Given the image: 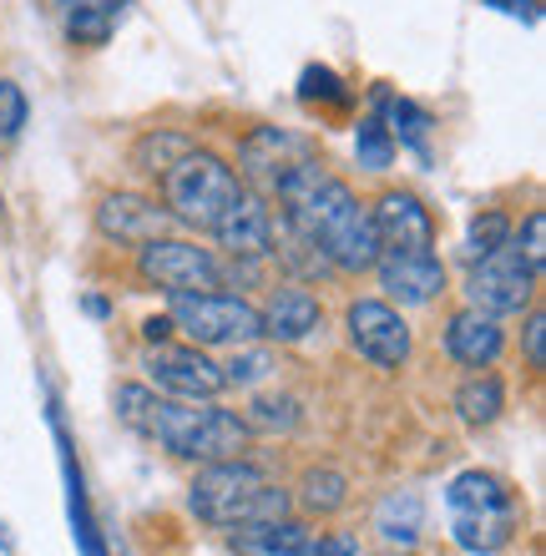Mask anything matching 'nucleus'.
<instances>
[{"instance_id":"473e14b6","label":"nucleus","mask_w":546,"mask_h":556,"mask_svg":"<svg viewBox=\"0 0 546 556\" xmlns=\"http://www.w3.org/2000/svg\"><path fill=\"white\" fill-rule=\"evenodd\" d=\"M521 344H526V365H532V369H546V314H542V308H532V314H526Z\"/></svg>"},{"instance_id":"f03ea898","label":"nucleus","mask_w":546,"mask_h":556,"mask_svg":"<svg viewBox=\"0 0 546 556\" xmlns=\"http://www.w3.org/2000/svg\"><path fill=\"white\" fill-rule=\"evenodd\" d=\"M148 440L192 466H213V460H233L249 451V420L233 410H218L213 400H157L148 420Z\"/></svg>"},{"instance_id":"c756f323","label":"nucleus","mask_w":546,"mask_h":556,"mask_svg":"<svg viewBox=\"0 0 546 556\" xmlns=\"http://www.w3.org/2000/svg\"><path fill=\"white\" fill-rule=\"evenodd\" d=\"M117 420L127 425V430H137V435H148V420H152V405H157V390H148V384H117Z\"/></svg>"},{"instance_id":"2eb2a0df","label":"nucleus","mask_w":546,"mask_h":556,"mask_svg":"<svg viewBox=\"0 0 546 556\" xmlns=\"http://www.w3.org/2000/svg\"><path fill=\"white\" fill-rule=\"evenodd\" d=\"M238 157H243V167H249L264 188H274L294 162L309 157V147L299 142L294 132H279V127H253V132L238 142Z\"/></svg>"},{"instance_id":"c9c22d12","label":"nucleus","mask_w":546,"mask_h":556,"mask_svg":"<svg viewBox=\"0 0 546 556\" xmlns=\"http://www.w3.org/2000/svg\"><path fill=\"white\" fill-rule=\"evenodd\" d=\"M486 5H496V11H506V15H517V21H536V0H486Z\"/></svg>"},{"instance_id":"e433bc0d","label":"nucleus","mask_w":546,"mask_h":556,"mask_svg":"<svg viewBox=\"0 0 546 556\" xmlns=\"http://www.w3.org/2000/svg\"><path fill=\"white\" fill-rule=\"evenodd\" d=\"M142 339H148V344H163V339H173V319H167V314L148 319V324H142Z\"/></svg>"},{"instance_id":"aec40b11","label":"nucleus","mask_w":546,"mask_h":556,"mask_svg":"<svg viewBox=\"0 0 546 556\" xmlns=\"http://www.w3.org/2000/svg\"><path fill=\"white\" fill-rule=\"evenodd\" d=\"M521 527V511H491V516H450V536L460 552L471 556H496L511 546Z\"/></svg>"},{"instance_id":"393cba45","label":"nucleus","mask_w":546,"mask_h":556,"mask_svg":"<svg viewBox=\"0 0 546 556\" xmlns=\"http://www.w3.org/2000/svg\"><path fill=\"white\" fill-rule=\"evenodd\" d=\"M355 162L365 173H390V162H395V137H390L384 117L355 122Z\"/></svg>"},{"instance_id":"4c0bfd02","label":"nucleus","mask_w":546,"mask_h":556,"mask_svg":"<svg viewBox=\"0 0 546 556\" xmlns=\"http://www.w3.org/2000/svg\"><path fill=\"white\" fill-rule=\"evenodd\" d=\"M0 546H11V536H5V521H0Z\"/></svg>"},{"instance_id":"f3484780","label":"nucleus","mask_w":546,"mask_h":556,"mask_svg":"<svg viewBox=\"0 0 546 556\" xmlns=\"http://www.w3.org/2000/svg\"><path fill=\"white\" fill-rule=\"evenodd\" d=\"M51 430H56V451H61V476H66V516H72V536H76V552L81 556H106L102 536H97V521H91V506H87V481H81V466H76V451L61 420L51 415Z\"/></svg>"},{"instance_id":"9d476101","label":"nucleus","mask_w":546,"mask_h":556,"mask_svg":"<svg viewBox=\"0 0 546 556\" xmlns=\"http://www.w3.org/2000/svg\"><path fill=\"white\" fill-rule=\"evenodd\" d=\"M369 223H374V238H380V253L384 249H435V218L405 188L380 192V203L369 207Z\"/></svg>"},{"instance_id":"cd10ccee","label":"nucleus","mask_w":546,"mask_h":556,"mask_svg":"<svg viewBox=\"0 0 546 556\" xmlns=\"http://www.w3.org/2000/svg\"><path fill=\"white\" fill-rule=\"evenodd\" d=\"M299 102L304 106L325 102V106H334V112H344V106H355V91L344 87L329 66H304V76H299Z\"/></svg>"},{"instance_id":"a211bd4d","label":"nucleus","mask_w":546,"mask_h":556,"mask_svg":"<svg viewBox=\"0 0 546 556\" xmlns=\"http://www.w3.org/2000/svg\"><path fill=\"white\" fill-rule=\"evenodd\" d=\"M314 531L294 516H274V521H249V527H233L228 546L233 556H304Z\"/></svg>"},{"instance_id":"f704fd0d","label":"nucleus","mask_w":546,"mask_h":556,"mask_svg":"<svg viewBox=\"0 0 546 556\" xmlns=\"http://www.w3.org/2000/svg\"><path fill=\"white\" fill-rule=\"evenodd\" d=\"M253 425H294V405L289 400H253V415H249V430Z\"/></svg>"},{"instance_id":"4be33fe9","label":"nucleus","mask_w":546,"mask_h":556,"mask_svg":"<svg viewBox=\"0 0 546 556\" xmlns=\"http://www.w3.org/2000/svg\"><path fill=\"white\" fill-rule=\"evenodd\" d=\"M192 137L188 132H173V127H152V132H142L132 142V167L142 177H163L173 162H182L192 152Z\"/></svg>"},{"instance_id":"9b49d317","label":"nucleus","mask_w":546,"mask_h":556,"mask_svg":"<svg viewBox=\"0 0 546 556\" xmlns=\"http://www.w3.org/2000/svg\"><path fill=\"white\" fill-rule=\"evenodd\" d=\"M167 223H173V213L157 198H142V192H106L97 203V228L122 249H137V243L167 233Z\"/></svg>"},{"instance_id":"a878e982","label":"nucleus","mask_w":546,"mask_h":556,"mask_svg":"<svg viewBox=\"0 0 546 556\" xmlns=\"http://www.w3.org/2000/svg\"><path fill=\"white\" fill-rule=\"evenodd\" d=\"M384 112H390V137H395V147H415V152H426V137H430V112L426 106H415V102H405V97H390L384 102Z\"/></svg>"},{"instance_id":"dca6fc26","label":"nucleus","mask_w":546,"mask_h":556,"mask_svg":"<svg viewBox=\"0 0 546 556\" xmlns=\"http://www.w3.org/2000/svg\"><path fill=\"white\" fill-rule=\"evenodd\" d=\"M56 15H61L66 41L97 51V46H106L112 41V30L122 26L127 0H56Z\"/></svg>"},{"instance_id":"6e6552de","label":"nucleus","mask_w":546,"mask_h":556,"mask_svg":"<svg viewBox=\"0 0 546 556\" xmlns=\"http://www.w3.org/2000/svg\"><path fill=\"white\" fill-rule=\"evenodd\" d=\"M344 329H350V344H355L359 359L380 369H399L410 359V324L395 304L384 299H355L344 308Z\"/></svg>"},{"instance_id":"4468645a","label":"nucleus","mask_w":546,"mask_h":556,"mask_svg":"<svg viewBox=\"0 0 546 556\" xmlns=\"http://www.w3.org/2000/svg\"><path fill=\"white\" fill-rule=\"evenodd\" d=\"M258 314H264V339H274V344H304L325 324V304L309 289H274L268 308H258Z\"/></svg>"},{"instance_id":"423d86ee","label":"nucleus","mask_w":546,"mask_h":556,"mask_svg":"<svg viewBox=\"0 0 546 556\" xmlns=\"http://www.w3.org/2000/svg\"><path fill=\"white\" fill-rule=\"evenodd\" d=\"M536 278H542V274H536V268L521 258L517 243L506 238L501 249H491L486 258H475L466 293H471V308H481V314H491V319H506V314L532 308Z\"/></svg>"},{"instance_id":"f257e3e1","label":"nucleus","mask_w":546,"mask_h":556,"mask_svg":"<svg viewBox=\"0 0 546 556\" xmlns=\"http://www.w3.org/2000/svg\"><path fill=\"white\" fill-rule=\"evenodd\" d=\"M294 496L283 491L279 481H268L264 470L233 455V460H213V466L198 470V481L188 491V511L207 527H249V521H274V516H289Z\"/></svg>"},{"instance_id":"6ab92c4d","label":"nucleus","mask_w":546,"mask_h":556,"mask_svg":"<svg viewBox=\"0 0 546 556\" xmlns=\"http://www.w3.org/2000/svg\"><path fill=\"white\" fill-rule=\"evenodd\" d=\"M445 506L450 516H491V511H521L511 485L491 470H460L456 481L445 485Z\"/></svg>"},{"instance_id":"c85d7f7f","label":"nucleus","mask_w":546,"mask_h":556,"mask_svg":"<svg viewBox=\"0 0 546 556\" xmlns=\"http://www.w3.org/2000/svg\"><path fill=\"white\" fill-rule=\"evenodd\" d=\"M506 238H511V218H506L501 207H486V213H475L471 218V238H466V253L475 258H486L491 249H501Z\"/></svg>"},{"instance_id":"1a4fd4ad","label":"nucleus","mask_w":546,"mask_h":556,"mask_svg":"<svg viewBox=\"0 0 546 556\" xmlns=\"http://www.w3.org/2000/svg\"><path fill=\"white\" fill-rule=\"evenodd\" d=\"M374 274H380V289L390 293V299H399V304H435L445 293V264L435 249H384L380 258H374Z\"/></svg>"},{"instance_id":"5701e85b","label":"nucleus","mask_w":546,"mask_h":556,"mask_svg":"<svg viewBox=\"0 0 546 556\" xmlns=\"http://www.w3.org/2000/svg\"><path fill=\"white\" fill-rule=\"evenodd\" d=\"M350 501V481H344V470L334 466H314L309 476H304V485H299V506L309 516H334Z\"/></svg>"},{"instance_id":"ddd939ff","label":"nucleus","mask_w":546,"mask_h":556,"mask_svg":"<svg viewBox=\"0 0 546 556\" xmlns=\"http://www.w3.org/2000/svg\"><path fill=\"white\" fill-rule=\"evenodd\" d=\"M445 354L460 369H491L506 354V329L501 319H491L481 308H460L445 319Z\"/></svg>"},{"instance_id":"2f4dec72","label":"nucleus","mask_w":546,"mask_h":556,"mask_svg":"<svg viewBox=\"0 0 546 556\" xmlns=\"http://www.w3.org/2000/svg\"><path fill=\"white\" fill-rule=\"evenodd\" d=\"M511 243H517L521 258L542 274V268H546V213H542V207H532V213L521 218V228H517V238H511Z\"/></svg>"},{"instance_id":"b1692460","label":"nucleus","mask_w":546,"mask_h":556,"mask_svg":"<svg viewBox=\"0 0 546 556\" xmlns=\"http://www.w3.org/2000/svg\"><path fill=\"white\" fill-rule=\"evenodd\" d=\"M374 531H380L390 546H415V531H420V501H415L410 491L384 496L380 511H374Z\"/></svg>"},{"instance_id":"f8f14e48","label":"nucleus","mask_w":546,"mask_h":556,"mask_svg":"<svg viewBox=\"0 0 546 556\" xmlns=\"http://www.w3.org/2000/svg\"><path fill=\"white\" fill-rule=\"evenodd\" d=\"M213 238L223 243L228 258H268L274 253V213L264 198L238 192L233 203L223 207V218L213 223Z\"/></svg>"},{"instance_id":"0eeeda50","label":"nucleus","mask_w":546,"mask_h":556,"mask_svg":"<svg viewBox=\"0 0 546 556\" xmlns=\"http://www.w3.org/2000/svg\"><path fill=\"white\" fill-rule=\"evenodd\" d=\"M142 365H148L152 390L167 400H218L228 390L223 384V365H213L207 350H198V344H173V339L148 344Z\"/></svg>"},{"instance_id":"72a5a7b5","label":"nucleus","mask_w":546,"mask_h":556,"mask_svg":"<svg viewBox=\"0 0 546 556\" xmlns=\"http://www.w3.org/2000/svg\"><path fill=\"white\" fill-rule=\"evenodd\" d=\"M304 556H359V536H350V531H329V536H309Z\"/></svg>"},{"instance_id":"bb28decb","label":"nucleus","mask_w":546,"mask_h":556,"mask_svg":"<svg viewBox=\"0 0 546 556\" xmlns=\"http://www.w3.org/2000/svg\"><path fill=\"white\" fill-rule=\"evenodd\" d=\"M279 369V359H274V350H264L258 339L253 344H243V350H233V359L223 365V384H238V390H253V384H264L268 375Z\"/></svg>"},{"instance_id":"7ed1b4c3","label":"nucleus","mask_w":546,"mask_h":556,"mask_svg":"<svg viewBox=\"0 0 546 556\" xmlns=\"http://www.w3.org/2000/svg\"><path fill=\"white\" fill-rule=\"evenodd\" d=\"M157 182H163V207L173 213V223H188L198 233H213L223 207L243 192L233 167L218 152H203V147H192L182 162H173Z\"/></svg>"},{"instance_id":"412c9836","label":"nucleus","mask_w":546,"mask_h":556,"mask_svg":"<svg viewBox=\"0 0 546 556\" xmlns=\"http://www.w3.org/2000/svg\"><path fill=\"white\" fill-rule=\"evenodd\" d=\"M501 410H506V384L496 380V375H486V369H475L471 380L456 390V415L466 425H496L501 420Z\"/></svg>"},{"instance_id":"7c9ffc66","label":"nucleus","mask_w":546,"mask_h":556,"mask_svg":"<svg viewBox=\"0 0 546 556\" xmlns=\"http://www.w3.org/2000/svg\"><path fill=\"white\" fill-rule=\"evenodd\" d=\"M26 112H30V106H26V91L0 76V147H11L15 137H21V127H26Z\"/></svg>"},{"instance_id":"20e7f679","label":"nucleus","mask_w":546,"mask_h":556,"mask_svg":"<svg viewBox=\"0 0 546 556\" xmlns=\"http://www.w3.org/2000/svg\"><path fill=\"white\" fill-rule=\"evenodd\" d=\"M173 308L167 319L173 329L188 334V344L198 350H243L253 339H264V314L238 299V293H223V289H207V293H167Z\"/></svg>"},{"instance_id":"39448f33","label":"nucleus","mask_w":546,"mask_h":556,"mask_svg":"<svg viewBox=\"0 0 546 556\" xmlns=\"http://www.w3.org/2000/svg\"><path fill=\"white\" fill-rule=\"evenodd\" d=\"M137 274L142 283L163 293H207V289H223V258L203 243H192V238H148V243H137Z\"/></svg>"}]
</instances>
